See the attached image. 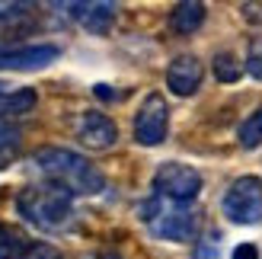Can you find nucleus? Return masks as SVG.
<instances>
[{"label": "nucleus", "mask_w": 262, "mask_h": 259, "mask_svg": "<svg viewBox=\"0 0 262 259\" xmlns=\"http://www.w3.org/2000/svg\"><path fill=\"white\" fill-rule=\"evenodd\" d=\"M35 166L51 186H58L71 196H99L106 189V176L93 166L83 154L71 147H42L35 150Z\"/></svg>", "instance_id": "nucleus-1"}, {"label": "nucleus", "mask_w": 262, "mask_h": 259, "mask_svg": "<svg viewBox=\"0 0 262 259\" xmlns=\"http://www.w3.org/2000/svg\"><path fill=\"white\" fill-rule=\"evenodd\" d=\"M16 208L29 224L42 230H64L74 221V196L58 186H26L16 196Z\"/></svg>", "instance_id": "nucleus-2"}, {"label": "nucleus", "mask_w": 262, "mask_h": 259, "mask_svg": "<svg viewBox=\"0 0 262 259\" xmlns=\"http://www.w3.org/2000/svg\"><path fill=\"white\" fill-rule=\"evenodd\" d=\"M141 221H147L154 237L173 240V243H189L195 240V230H199V214L189 205L166 202L160 196H154L141 205Z\"/></svg>", "instance_id": "nucleus-3"}, {"label": "nucleus", "mask_w": 262, "mask_h": 259, "mask_svg": "<svg viewBox=\"0 0 262 259\" xmlns=\"http://www.w3.org/2000/svg\"><path fill=\"white\" fill-rule=\"evenodd\" d=\"M224 214L227 221L253 227L262 221V179L259 176H240L233 179L230 189L224 192Z\"/></svg>", "instance_id": "nucleus-4"}, {"label": "nucleus", "mask_w": 262, "mask_h": 259, "mask_svg": "<svg viewBox=\"0 0 262 259\" xmlns=\"http://www.w3.org/2000/svg\"><path fill=\"white\" fill-rule=\"evenodd\" d=\"M199 192H202V176L189 163L169 160L154 173V196H160L166 202L189 205L192 199H199Z\"/></svg>", "instance_id": "nucleus-5"}, {"label": "nucleus", "mask_w": 262, "mask_h": 259, "mask_svg": "<svg viewBox=\"0 0 262 259\" xmlns=\"http://www.w3.org/2000/svg\"><path fill=\"white\" fill-rule=\"evenodd\" d=\"M166 128H169V106L160 93H150L135 115V141L144 147H157L166 138Z\"/></svg>", "instance_id": "nucleus-6"}, {"label": "nucleus", "mask_w": 262, "mask_h": 259, "mask_svg": "<svg viewBox=\"0 0 262 259\" xmlns=\"http://www.w3.org/2000/svg\"><path fill=\"white\" fill-rule=\"evenodd\" d=\"M58 45H19L7 48L0 55V71H42L51 61H58Z\"/></svg>", "instance_id": "nucleus-7"}, {"label": "nucleus", "mask_w": 262, "mask_h": 259, "mask_svg": "<svg viewBox=\"0 0 262 259\" xmlns=\"http://www.w3.org/2000/svg\"><path fill=\"white\" fill-rule=\"evenodd\" d=\"M77 138H80V144L90 147V150H109L115 144V138H119V128L109 115L102 112H86L80 125H77Z\"/></svg>", "instance_id": "nucleus-8"}, {"label": "nucleus", "mask_w": 262, "mask_h": 259, "mask_svg": "<svg viewBox=\"0 0 262 259\" xmlns=\"http://www.w3.org/2000/svg\"><path fill=\"white\" fill-rule=\"evenodd\" d=\"M202 61L195 58V55H179L173 64L166 68V87H169V93H176V96H192L195 90L202 87Z\"/></svg>", "instance_id": "nucleus-9"}, {"label": "nucleus", "mask_w": 262, "mask_h": 259, "mask_svg": "<svg viewBox=\"0 0 262 259\" xmlns=\"http://www.w3.org/2000/svg\"><path fill=\"white\" fill-rule=\"evenodd\" d=\"M64 10H68L83 29L96 32V35H106L119 7L109 4V0H86V4H64Z\"/></svg>", "instance_id": "nucleus-10"}, {"label": "nucleus", "mask_w": 262, "mask_h": 259, "mask_svg": "<svg viewBox=\"0 0 262 259\" xmlns=\"http://www.w3.org/2000/svg\"><path fill=\"white\" fill-rule=\"evenodd\" d=\"M202 23H205V4H199V0L176 4L173 13H169V29L179 32V35H192Z\"/></svg>", "instance_id": "nucleus-11"}, {"label": "nucleus", "mask_w": 262, "mask_h": 259, "mask_svg": "<svg viewBox=\"0 0 262 259\" xmlns=\"http://www.w3.org/2000/svg\"><path fill=\"white\" fill-rule=\"evenodd\" d=\"M35 109V90H16V93H4L0 99V115L7 119H16V115H26Z\"/></svg>", "instance_id": "nucleus-12"}, {"label": "nucleus", "mask_w": 262, "mask_h": 259, "mask_svg": "<svg viewBox=\"0 0 262 259\" xmlns=\"http://www.w3.org/2000/svg\"><path fill=\"white\" fill-rule=\"evenodd\" d=\"M26 247H29V240L16 227L0 221V259H19L26 253Z\"/></svg>", "instance_id": "nucleus-13"}, {"label": "nucleus", "mask_w": 262, "mask_h": 259, "mask_svg": "<svg viewBox=\"0 0 262 259\" xmlns=\"http://www.w3.org/2000/svg\"><path fill=\"white\" fill-rule=\"evenodd\" d=\"M214 77L221 83H237L243 77V64L230 55V51H217L214 55Z\"/></svg>", "instance_id": "nucleus-14"}, {"label": "nucleus", "mask_w": 262, "mask_h": 259, "mask_svg": "<svg viewBox=\"0 0 262 259\" xmlns=\"http://www.w3.org/2000/svg\"><path fill=\"white\" fill-rule=\"evenodd\" d=\"M237 138H240V144H243L246 150H256V147L262 144V109H256L250 119L240 125Z\"/></svg>", "instance_id": "nucleus-15"}, {"label": "nucleus", "mask_w": 262, "mask_h": 259, "mask_svg": "<svg viewBox=\"0 0 262 259\" xmlns=\"http://www.w3.org/2000/svg\"><path fill=\"white\" fill-rule=\"evenodd\" d=\"M192 259H224V253H221V237L217 234H208L205 240H199Z\"/></svg>", "instance_id": "nucleus-16"}, {"label": "nucleus", "mask_w": 262, "mask_h": 259, "mask_svg": "<svg viewBox=\"0 0 262 259\" xmlns=\"http://www.w3.org/2000/svg\"><path fill=\"white\" fill-rule=\"evenodd\" d=\"M246 74L262 80V38H253L250 51H246Z\"/></svg>", "instance_id": "nucleus-17"}, {"label": "nucleus", "mask_w": 262, "mask_h": 259, "mask_svg": "<svg viewBox=\"0 0 262 259\" xmlns=\"http://www.w3.org/2000/svg\"><path fill=\"white\" fill-rule=\"evenodd\" d=\"M16 144H19V128L13 125V119L0 115V147H4V150H13Z\"/></svg>", "instance_id": "nucleus-18"}, {"label": "nucleus", "mask_w": 262, "mask_h": 259, "mask_svg": "<svg viewBox=\"0 0 262 259\" xmlns=\"http://www.w3.org/2000/svg\"><path fill=\"white\" fill-rule=\"evenodd\" d=\"M19 259H64V256L55 247H48V243H29Z\"/></svg>", "instance_id": "nucleus-19"}, {"label": "nucleus", "mask_w": 262, "mask_h": 259, "mask_svg": "<svg viewBox=\"0 0 262 259\" xmlns=\"http://www.w3.org/2000/svg\"><path fill=\"white\" fill-rule=\"evenodd\" d=\"M26 10H29V4H10V0H0V23H10V19L23 16Z\"/></svg>", "instance_id": "nucleus-20"}, {"label": "nucleus", "mask_w": 262, "mask_h": 259, "mask_svg": "<svg viewBox=\"0 0 262 259\" xmlns=\"http://www.w3.org/2000/svg\"><path fill=\"white\" fill-rule=\"evenodd\" d=\"M230 259H259V250H256V243H240L237 250H233Z\"/></svg>", "instance_id": "nucleus-21"}, {"label": "nucleus", "mask_w": 262, "mask_h": 259, "mask_svg": "<svg viewBox=\"0 0 262 259\" xmlns=\"http://www.w3.org/2000/svg\"><path fill=\"white\" fill-rule=\"evenodd\" d=\"M4 51H7V45H4V38H0V55H4Z\"/></svg>", "instance_id": "nucleus-22"}, {"label": "nucleus", "mask_w": 262, "mask_h": 259, "mask_svg": "<svg viewBox=\"0 0 262 259\" xmlns=\"http://www.w3.org/2000/svg\"><path fill=\"white\" fill-rule=\"evenodd\" d=\"M0 99H4V83H0Z\"/></svg>", "instance_id": "nucleus-23"}]
</instances>
